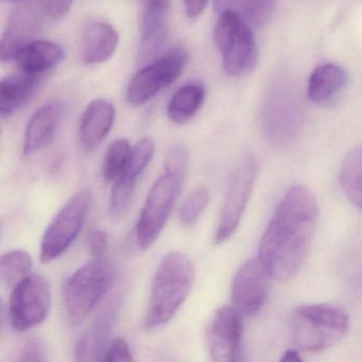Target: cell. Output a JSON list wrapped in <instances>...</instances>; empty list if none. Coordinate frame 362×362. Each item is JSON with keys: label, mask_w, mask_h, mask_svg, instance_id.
Returning a JSON list of instances; mask_svg holds the SVG:
<instances>
[{"label": "cell", "mask_w": 362, "mask_h": 362, "mask_svg": "<svg viewBox=\"0 0 362 362\" xmlns=\"http://www.w3.org/2000/svg\"><path fill=\"white\" fill-rule=\"evenodd\" d=\"M22 360H24V361H26V360H28V361H42V360H44L43 351H42L40 344L35 342L29 344L25 349L24 354H23Z\"/></svg>", "instance_id": "35"}, {"label": "cell", "mask_w": 362, "mask_h": 362, "mask_svg": "<svg viewBox=\"0 0 362 362\" xmlns=\"http://www.w3.org/2000/svg\"><path fill=\"white\" fill-rule=\"evenodd\" d=\"M220 14L232 12L243 18L250 26L266 24L272 16L275 0H214Z\"/></svg>", "instance_id": "25"}, {"label": "cell", "mask_w": 362, "mask_h": 362, "mask_svg": "<svg viewBox=\"0 0 362 362\" xmlns=\"http://www.w3.org/2000/svg\"><path fill=\"white\" fill-rule=\"evenodd\" d=\"M141 44L139 60L141 64L154 60L166 45L169 35V0H141Z\"/></svg>", "instance_id": "15"}, {"label": "cell", "mask_w": 362, "mask_h": 362, "mask_svg": "<svg viewBox=\"0 0 362 362\" xmlns=\"http://www.w3.org/2000/svg\"><path fill=\"white\" fill-rule=\"evenodd\" d=\"M52 307V290L45 277L28 274L16 284L10 300L12 326L26 332L45 321Z\"/></svg>", "instance_id": "10"}, {"label": "cell", "mask_w": 362, "mask_h": 362, "mask_svg": "<svg viewBox=\"0 0 362 362\" xmlns=\"http://www.w3.org/2000/svg\"><path fill=\"white\" fill-rule=\"evenodd\" d=\"M184 177L164 170L154 182L136 224L137 243L141 249H149L160 236L179 198Z\"/></svg>", "instance_id": "7"}, {"label": "cell", "mask_w": 362, "mask_h": 362, "mask_svg": "<svg viewBox=\"0 0 362 362\" xmlns=\"http://www.w3.org/2000/svg\"><path fill=\"white\" fill-rule=\"evenodd\" d=\"M361 148H355L343 160L340 171L343 192L358 209L361 206Z\"/></svg>", "instance_id": "26"}, {"label": "cell", "mask_w": 362, "mask_h": 362, "mask_svg": "<svg viewBox=\"0 0 362 362\" xmlns=\"http://www.w3.org/2000/svg\"><path fill=\"white\" fill-rule=\"evenodd\" d=\"M0 132H1V131H0Z\"/></svg>", "instance_id": "39"}, {"label": "cell", "mask_w": 362, "mask_h": 362, "mask_svg": "<svg viewBox=\"0 0 362 362\" xmlns=\"http://www.w3.org/2000/svg\"><path fill=\"white\" fill-rule=\"evenodd\" d=\"M209 0H184L186 16L189 18H197L206 9Z\"/></svg>", "instance_id": "34"}, {"label": "cell", "mask_w": 362, "mask_h": 362, "mask_svg": "<svg viewBox=\"0 0 362 362\" xmlns=\"http://www.w3.org/2000/svg\"><path fill=\"white\" fill-rule=\"evenodd\" d=\"M304 122V109L298 90L289 80L279 79L267 95L262 126L267 141L285 147L296 139Z\"/></svg>", "instance_id": "4"}, {"label": "cell", "mask_w": 362, "mask_h": 362, "mask_svg": "<svg viewBox=\"0 0 362 362\" xmlns=\"http://www.w3.org/2000/svg\"><path fill=\"white\" fill-rule=\"evenodd\" d=\"M33 258L24 250H13L0 256V284L16 285L29 274Z\"/></svg>", "instance_id": "27"}, {"label": "cell", "mask_w": 362, "mask_h": 362, "mask_svg": "<svg viewBox=\"0 0 362 362\" xmlns=\"http://www.w3.org/2000/svg\"><path fill=\"white\" fill-rule=\"evenodd\" d=\"M130 151L131 146L128 139H117L110 145L103 166V175L105 181H115L126 167Z\"/></svg>", "instance_id": "28"}, {"label": "cell", "mask_w": 362, "mask_h": 362, "mask_svg": "<svg viewBox=\"0 0 362 362\" xmlns=\"http://www.w3.org/2000/svg\"><path fill=\"white\" fill-rule=\"evenodd\" d=\"M209 203V192L206 187H199L189 194L180 209V220L185 226H192L200 219Z\"/></svg>", "instance_id": "29"}, {"label": "cell", "mask_w": 362, "mask_h": 362, "mask_svg": "<svg viewBox=\"0 0 362 362\" xmlns=\"http://www.w3.org/2000/svg\"><path fill=\"white\" fill-rule=\"evenodd\" d=\"M8 1H18V0H8Z\"/></svg>", "instance_id": "38"}, {"label": "cell", "mask_w": 362, "mask_h": 362, "mask_svg": "<svg viewBox=\"0 0 362 362\" xmlns=\"http://www.w3.org/2000/svg\"><path fill=\"white\" fill-rule=\"evenodd\" d=\"M113 279V267L105 257H95L69 277L64 285V300L74 325L82 323L92 313L109 291Z\"/></svg>", "instance_id": "5"}, {"label": "cell", "mask_w": 362, "mask_h": 362, "mask_svg": "<svg viewBox=\"0 0 362 362\" xmlns=\"http://www.w3.org/2000/svg\"><path fill=\"white\" fill-rule=\"evenodd\" d=\"M281 361L300 362L302 358L300 357V354L298 353L296 349H288L284 353Z\"/></svg>", "instance_id": "36"}, {"label": "cell", "mask_w": 362, "mask_h": 362, "mask_svg": "<svg viewBox=\"0 0 362 362\" xmlns=\"http://www.w3.org/2000/svg\"><path fill=\"white\" fill-rule=\"evenodd\" d=\"M188 164V151L185 146L177 144L169 150L164 170L185 177Z\"/></svg>", "instance_id": "30"}, {"label": "cell", "mask_w": 362, "mask_h": 362, "mask_svg": "<svg viewBox=\"0 0 362 362\" xmlns=\"http://www.w3.org/2000/svg\"><path fill=\"white\" fill-rule=\"evenodd\" d=\"M65 58V49L52 41L35 40L16 54V62L23 71L40 75L54 69Z\"/></svg>", "instance_id": "20"}, {"label": "cell", "mask_w": 362, "mask_h": 362, "mask_svg": "<svg viewBox=\"0 0 362 362\" xmlns=\"http://www.w3.org/2000/svg\"><path fill=\"white\" fill-rule=\"evenodd\" d=\"M63 116V105L49 103L40 107L29 120L23 151L26 156L43 150L54 139Z\"/></svg>", "instance_id": "18"}, {"label": "cell", "mask_w": 362, "mask_h": 362, "mask_svg": "<svg viewBox=\"0 0 362 362\" xmlns=\"http://www.w3.org/2000/svg\"><path fill=\"white\" fill-rule=\"evenodd\" d=\"M187 63V52L181 48L146 63L129 83L127 100L132 107L145 105L158 93L175 83Z\"/></svg>", "instance_id": "8"}, {"label": "cell", "mask_w": 362, "mask_h": 362, "mask_svg": "<svg viewBox=\"0 0 362 362\" xmlns=\"http://www.w3.org/2000/svg\"><path fill=\"white\" fill-rule=\"evenodd\" d=\"M112 320L113 317L111 315H103L80 339L75 351L77 361L103 360L111 332Z\"/></svg>", "instance_id": "24"}, {"label": "cell", "mask_w": 362, "mask_h": 362, "mask_svg": "<svg viewBox=\"0 0 362 362\" xmlns=\"http://www.w3.org/2000/svg\"><path fill=\"white\" fill-rule=\"evenodd\" d=\"M347 82V74L336 64H324L315 69L309 78L307 95L313 103H325L334 98Z\"/></svg>", "instance_id": "22"}, {"label": "cell", "mask_w": 362, "mask_h": 362, "mask_svg": "<svg viewBox=\"0 0 362 362\" xmlns=\"http://www.w3.org/2000/svg\"><path fill=\"white\" fill-rule=\"evenodd\" d=\"M107 247H109V239L105 230L93 228L88 233V247L95 257H105Z\"/></svg>", "instance_id": "33"}, {"label": "cell", "mask_w": 362, "mask_h": 362, "mask_svg": "<svg viewBox=\"0 0 362 362\" xmlns=\"http://www.w3.org/2000/svg\"><path fill=\"white\" fill-rule=\"evenodd\" d=\"M103 361H133L132 354L128 343L124 339H115L105 349Z\"/></svg>", "instance_id": "32"}, {"label": "cell", "mask_w": 362, "mask_h": 362, "mask_svg": "<svg viewBox=\"0 0 362 362\" xmlns=\"http://www.w3.org/2000/svg\"><path fill=\"white\" fill-rule=\"evenodd\" d=\"M257 173V163L252 154H247L239 163L230 180L226 202L222 207L219 224L215 234V243L228 240L240 223L245 207L251 197Z\"/></svg>", "instance_id": "11"}, {"label": "cell", "mask_w": 362, "mask_h": 362, "mask_svg": "<svg viewBox=\"0 0 362 362\" xmlns=\"http://www.w3.org/2000/svg\"><path fill=\"white\" fill-rule=\"evenodd\" d=\"M317 215V199L304 186H293L281 199L258 249V258L272 279L286 281L300 270L310 249Z\"/></svg>", "instance_id": "1"}, {"label": "cell", "mask_w": 362, "mask_h": 362, "mask_svg": "<svg viewBox=\"0 0 362 362\" xmlns=\"http://www.w3.org/2000/svg\"><path fill=\"white\" fill-rule=\"evenodd\" d=\"M243 323L241 313L234 307L218 309L209 325V343L211 359L235 362L241 359Z\"/></svg>", "instance_id": "14"}, {"label": "cell", "mask_w": 362, "mask_h": 362, "mask_svg": "<svg viewBox=\"0 0 362 362\" xmlns=\"http://www.w3.org/2000/svg\"><path fill=\"white\" fill-rule=\"evenodd\" d=\"M37 3L42 13L52 20L58 21L69 13L74 0H37Z\"/></svg>", "instance_id": "31"}, {"label": "cell", "mask_w": 362, "mask_h": 362, "mask_svg": "<svg viewBox=\"0 0 362 362\" xmlns=\"http://www.w3.org/2000/svg\"><path fill=\"white\" fill-rule=\"evenodd\" d=\"M119 44V35L112 25L97 22L84 33L82 59L86 65L101 64L113 57Z\"/></svg>", "instance_id": "19"}, {"label": "cell", "mask_w": 362, "mask_h": 362, "mask_svg": "<svg viewBox=\"0 0 362 362\" xmlns=\"http://www.w3.org/2000/svg\"><path fill=\"white\" fill-rule=\"evenodd\" d=\"M205 100V88L201 83H189L177 90L170 103L167 114L175 124H183L194 117Z\"/></svg>", "instance_id": "23"}, {"label": "cell", "mask_w": 362, "mask_h": 362, "mask_svg": "<svg viewBox=\"0 0 362 362\" xmlns=\"http://www.w3.org/2000/svg\"><path fill=\"white\" fill-rule=\"evenodd\" d=\"M41 29L40 10L29 4L16 7L8 20L3 37H0V63L16 60L18 52L26 44L35 41Z\"/></svg>", "instance_id": "16"}, {"label": "cell", "mask_w": 362, "mask_h": 362, "mask_svg": "<svg viewBox=\"0 0 362 362\" xmlns=\"http://www.w3.org/2000/svg\"><path fill=\"white\" fill-rule=\"evenodd\" d=\"M0 317H1V304H0Z\"/></svg>", "instance_id": "37"}, {"label": "cell", "mask_w": 362, "mask_h": 362, "mask_svg": "<svg viewBox=\"0 0 362 362\" xmlns=\"http://www.w3.org/2000/svg\"><path fill=\"white\" fill-rule=\"evenodd\" d=\"M214 40L228 75L243 77L253 71L258 60L257 45L251 26L243 18L232 12L221 13Z\"/></svg>", "instance_id": "6"}, {"label": "cell", "mask_w": 362, "mask_h": 362, "mask_svg": "<svg viewBox=\"0 0 362 362\" xmlns=\"http://www.w3.org/2000/svg\"><path fill=\"white\" fill-rule=\"evenodd\" d=\"M90 192H77L57 214L46 228L41 243L42 262H52L62 255L81 232L90 209Z\"/></svg>", "instance_id": "9"}, {"label": "cell", "mask_w": 362, "mask_h": 362, "mask_svg": "<svg viewBox=\"0 0 362 362\" xmlns=\"http://www.w3.org/2000/svg\"><path fill=\"white\" fill-rule=\"evenodd\" d=\"M194 281V264L181 252L167 254L158 264L152 283L145 319L148 329L164 325L185 302Z\"/></svg>", "instance_id": "2"}, {"label": "cell", "mask_w": 362, "mask_h": 362, "mask_svg": "<svg viewBox=\"0 0 362 362\" xmlns=\"http://www.w3.org/2000/svg\"><path fill=\"white\" fill-rule=\"evenodd\" d=\"M153 154L154 143L148 137L131 148L126 167L116 177L112 189L110 215L114 220L122 219L126 215L132 202L137 181L151 162Z\"/></svg>", "instance_id": "13"}, {"label": "cell", "mask_w": 362, "mask_h": 362, "mask_svg": "<svg viewBox=\"0 0 362 362\" xmlns=\"http://www.w3.org/2000/svg\"><path fill=\"white\" fill-rule=\"evenodd\" d=\"M114 120L115 107L107 99H96L88 105L80 122V141L86 152L95 151L101 145Z\"/></svg>", "instance_id": "17"}, {"label": "cell", "mask_w": 362, "mask_h": 362, "mask_svg": "<svg viewBox=\"0 0 362 362\" xmlns=\"http://www.w3.org/2000/svg\"><path fill=\"white\" fill-rule=\"evenodd\" d=\"M40 83V75L21 71L0 79V115H11L30 100Z\"/></svg>", "instance_id": "21"}, {"label": "cell", "mask_w": 362, "mask_h": 362, "mask_svg": "<svg viewBox=\"0 0 362 362\" xmlns=\"http://www.w3.org/2000/svg\"><path fill=\"white\" fill-rule=\"evenodd\" d=\"M270 274L259 258L241 264L232 284V302L241 315L257 313L266 303L270 285Z\"/></svg>", "instance_id": "12"}, {"label": "cell", "mask_w": 362, "mask_h": 362, "mask_svg": "<svg viewBox=\"0 0 362 362\" xmlns=\"http://www.w3.org/2000/svg\"><path fill=\"white\" fill-rule=\"evenodd\" d=\"M349 327V315L334 305H302L291 317L292 339L298 349L307 353H319L334 346Z\"/></svg>", "instance_id": "3"}]
</instances>
